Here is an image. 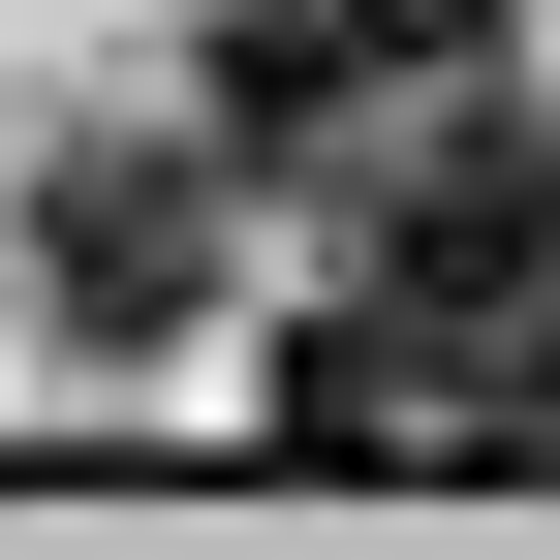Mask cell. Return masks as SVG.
Here are the masks:
<instances>
[{
  "mask_svg": "<svg viewBox=\"0 0 560 560\" xmlns=\"http://www.w3.org/2000/svg\"><path fill=\"white\" fill-rule=\"evenodd\" d=\"M529 405H560V125L467 94V125H405L342 312L280 342V436L312 467H405V436H529Z\"/></svg>",
  "mask_w": 560,
  "mask_h": 560,
  "instance_id": "cell-1",
  "label": "cell"
},
{
  "mask_svg": "<svg viewBox=\"0 0 560 560\" xmlns=\"http://www.w3.org/2000/svg\"><path fill=\"white\" fill-rule=\"evenodd\" d=\"M32 280H62V342H187L219 312V156H32Z\"/></svg>",
  "mask_w": 560,
  "mask_h": 560,
  "instance_id": "cell-3",
  "label": "cell"
},
{
  "mask_svg": "<svg viewBox=\"0 0 560 560\" xmlns=\"http://www.w3.org/2000/svg\"><path fill=\"white\" fill-rule=\"evenodd\" d=\"M467 94H499V0H219L187 32V125L219 156H405Z\"/></svg>",
  "mask_w": 560,
  "mask_h": 560,
  "instance_id": "cell-2",
  "label": "cell"
}]
</instances>
